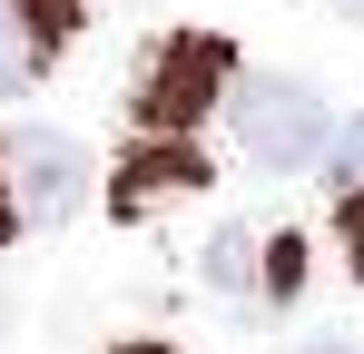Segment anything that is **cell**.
Returning <instances> with one entry per match:
<instances>
[{"mask_svg": "<svg viewBox=\"0 0 364 354\" xmlns=\"http://www.w3.org/2000/svg\"><path fill=\"white\" fill-rule=\"evenodd\" d=\"M207 286H217V295H246V286H256V236H246V227H227L217 246H207Z\"/></svg>", "mask_w": 364, "mask_h": 354, "instance_id": "obj_7", "label": "cell"}, {"mask_svg": "<svg viewBox=\"0 0 364 354\" xmlns=\"http://www.w3.org/2000/svg\"><path fill=\"white\" fill-rule=\"evenodd\" d=\"M0 236H20V217H10V187H0Z\"/></svg>", "mask_w": 364, "mask_h": 354, "instance_id": "obj_10", "label": "cell"}, {"mask_svg": "<svg viewBox=\"0 0 364 354\" xmlns=\"http://www.w3.org/2000/svg\"><path fill=\"white\" fill-rule=\"evenodd\" d=\"M305 354H355V345H305Z\"/></svg>", "mask_w": 364, "mask_h": 354, "instance_id": "obj_11", "label": "cell"}, {"mask_svg": "<svg viewBox=\"0 0 364 354\" xmlns=\"http://www.w3.org/2000/svg\"><path fill=\"white\" fill-rule=\"evenodd\" d=\"M325 187H335V207L364 227V118L335 128V148H325Z\"/></svg>", "mask_w": 364, "mask_h": 354, "instance_id": "obj_6", "label": "cell"}, {"mask_svg": "<svg viewBox=\"0 0 364 354\" xmlns=\"http://www.w3.org/2000/svg\"><path fill=\"white\" fill-rule=\"evenodd\" d=\"M227 118H237V148L256 158V168H315V158L335 148V118H325V99H315L305 79H286V69L237 79Z\"/></svg>", "mask_w": 364, "mask_h": 354, "instance_id": "obj_1", "label": "cell"}, {"mask_svg": "<svg viewBox=\"0 0 364 354\" xmlns=\"http://www.w3.org/2000/svg\"><path fill=\"white\" fill-rule=\"evenodd\" d=\"M296 276H305V246L276 236V246H266V295H296Z\"/></svg>", "mask_w": 364, "mask_h": 354, "instance_id": "obj_9", "label": "cell"}, {"mask_svg": "<svg viewBox=\"0 0 364 354\" xmlns=\"http://www.w3.org/2000/svg\"><path fill=\"white\" fill-rule=\"evenodd\" d=\"M0 187H10V217L20 227H60L89 197V148L60 138V128H10L0 138Z\"/></svg>", "mask_w": 364, "mask_h": 354, "instance_id": "obj_3", "label": "cell"}, {"mask_svg": "<svg viewBox=\"0 0 364 354\" xmlns=\"http://www.w3.org/2000/svg\"><path fill=\"white\" fill-rule=\"evenodd\" d=\"M40 69H50V40H40V30H30V20L0 0V99H20Z\"/></svg>", "mask_w": 364, "mask_h": 354, "instance_id": "obj_5", "label": "cell"}, {"mask_svg": "<svg viewBox=\"0 0 364 354\" xmlns=\"http://www.w3.org/2000/svg\"><path fill=\"white\" fill-rule=\"evenodd\" d=\"M119 354H168V345H119Z\"/></svg>", "mask_w": 364, "mask_h": 354, "instance_id": "obj_12", "label": "cell"}, {"mask_svg": "<svg viewBox=\"0 0 364 354\" xmlns=\"http://www.w3.org/2000/svg\"><path fill=\"white\" fill-rule=\"evenodd\" d=\"M10 10H20V20H30V30H40L50 50H60L69 30H79V0H10Z\"/></svg>", "mask_w": 364, "mask_h": 354, "instance_id": "obj_8", "label": "cell"}, {"mask_svg": "<svg viewBox=\"0 0 364 354\" xmlns=\"http://www.w3.org/2000/svg\"><path fill=\"white\" fill-rule=\"evenodd\" d=\"M227 79H237L227 40H207V30H178V40H158L148 79H138V118H148L158 138H187L197 118L227 99Z\"/></svg>", "mask_w": 364, "mask_h": 354, "instance_id": "obj_2", "label": "cell"}, {"mask_svg": "<svg viewBox=\"0 0 364 354\" xmlns=\"http://www.w3.org/2000/svg\"><path fill=\"white\" fill-rule=\"evenodd\" d=\"M355 266H364V246H355Z\"/></svg>", "mask_w": 364, "mask_h": 354, "instance_id": "obj_13", "label": "cell"}, {"mask_svg": "<svg viewBox=\"0 0 364 354\" xmlns=\"http://www.w3.org/2000/svg\"><path fill=\"white\" fill-rule=\"evenodd\" d=\"M207 187V158L187 148V138H148L119 177H109V207L119 217H148V207H168V197H197Z\"/></svg>", "mask_w": 364, "mask_h": 354, "instance_id": "obj_4", "label": "cell"}]
</instances>
